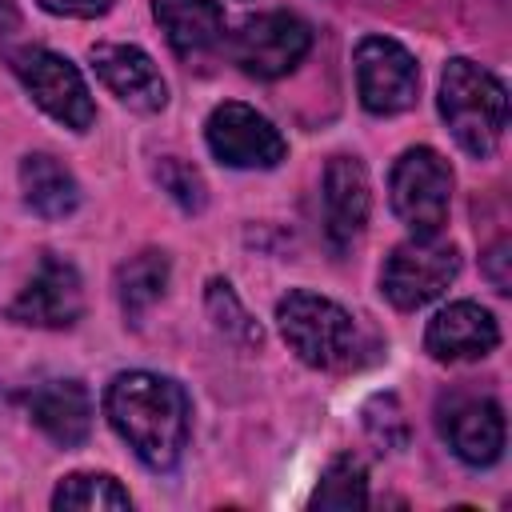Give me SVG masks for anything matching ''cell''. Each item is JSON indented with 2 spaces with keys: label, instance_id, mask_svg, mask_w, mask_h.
<instances>
[{
  "label": "cell",
  "instance_id": "1",
  "mask_svg": "<svg viewBox=\"0 0 512 512\" xmlns=\"http://www.w3.org/2000/svg\"><path fill=\"white\" fill-rule=\"evenodd\" d=\"M104 416L152 472L180 464L192 432V404L176 380L156 372H120L104 392Z\"/></svg>",
  "mask_w": 512,
  "mask_h": 512
},
{
  "label": "cell",
  "instance_id": "11",
  "mask_svg": "<svg viewBox=\"0 0 512 512\" xmlns=\"http://www.w3.org/2000/svg\"><path fill=\"white\" fill-rule=\"evenodd\" d=\"M80 316H84V284L80 272L60 256H44L36 276L8 304V320L28 328H72Z\"/></svg>",
  "mask_w": 512,
  "mask_h": 512
},
{
  "label": "cell",
  "instance_id": "12",
  "mask_svg": "<svg viewBox=\"0 0 512 512\" xmlns=\"http://www.w3.org/2000/svg\"><path fill=\"white\" fill-rule=\"evenodd\" d=\"M92 68H96L100 84L132 112H160L168 104V84H164L160 68L136 44H96Z\"/></svg>",
  "mask_w": 512,
  "mask_h": 512
},
{
  "label": "cell",
  "instance_id": "14",
  "mask_svg": "<svg viewBox=\"0 0 512 512\" xmlns=\"http://www.w3.org/2000/svg\"><path fill=\"white\" fill-rule=\"evenodd\" d=\"M500 344V328L496 316L472 300H456L448 308H440L428 320L424 332V348L432 360L440 364H460V360H480Z\"/></svg>",
  "mask_w": 512,
  "mask_h": 512
},
{
  "label": "cell",
  "instance_id": "24",
  "mask_svg": "<svg viewBox=\"0 0 512 512\" xmlns=\"http://www.w3.org/2000/svg\"><path fill=\"white\" fill-rule=\"evenodd\" d=\"M44 12L52 16H76V20H92V16H104L112 8V0H40Z\"/></svg>",
  "mask_w": 512,
  "mask_h": 512
},
{
  "label": "cell",
  "instance_id": "22",
  "mask_svg": "<svg viewBox=\"0 0 512 512\" xmlns=\"http://www.w3.org/2000/svg\"><path fill=\"white\" fill-rule=\"evenodd\" d=\"M156 180H160V188H164L184 212H200V208L208 204V188H204L200 172H196L188 160H180V156H164V160L156 164Z\"/></svg>",
  "mask_w": 512,
  "mask_h": 512
},
{
  "label": "cell",
  "instance_id": "10",
  "mask_svg": "<svg viewBox=\"0 0 512 512\" xmlns=\"http://www.w3.org/2000/svg\"><path fill=\"white\" fill-rule=\"evenodd\" d=\"M436 424L448 448L472 468H488L504 452V412L492 396L452 392L448 400H440Z\"/></svg>",
  "mask_w": 512,
  "mask_h": 512
},
{
  "label": "cell",
  "instance_id": "9",
  "mask_svg": "<svg viewBox=\"0 0 512 512\" xmlns=\"http://www.w3.org/2000/svg\"><path fill=\"white\" fill-rule=\"evenodd\" d=\"M204 140L212 156L228 168H276L288 156V144L272 128V120L236 100L212 108L204 124Z\"/></svg>",
  "mask_w": 512,
  "mask_h": 512
},
{
  "label": "cell",
  "instance_id": "2",
  "mask_svg": "<svg viewBox=\"0 0 512 512\" xmlns=\"http://www.w3.org/2000/svg\"><path fill=\"white\" fill-rule=\"evenodd\" d=\"M276 324L284 344L320 372H348L364 360V336L336 300L316 296V292H288L276 304Z\"/></svg>",
  "mask_w": 512,
  "mask_h": 512
},
{
  "label": "cell",
  "instance_id": "20",
  "mask_svg": "<svg viewBox=\"0 0 512 512\" xmlns=\"http://www.w3.org/2000/svg\"><path fill=\"white\" fill-rule=\"evenodd\" d=\"M368 504V476H364V464L352 460V456H336L316 492H312V508H336V512H352V508H364Z\"/></svg>",
  "mask_w": 512,
  "mask_h": 512
},
{
  "label": "cell",
  "instance_id": "15",
  "mask_svg": "<svg viewBox=\"0 0 512 512\" xmlns=\"http://www.w3.org/2000/svg\"><path fill=\"white\" fill-rule=\"evenodd\" d=\"M156 24L168 48L184 60L204 68L224 44V8L216 0H152Z\"/></svg>",
  "mask_w": 512,
  "mask_h": 512
},
{
  "label": "cell",
  "instance_id": "6",
  "mask_svg": "<svg viewBox=\"0 0 512 512\" xmlns=\"http://www.w3.org/2000/svg\"><path fill=\"white\" fill-rule=\"evenodd\" d=\"M392 212L412 228V236H432L448 220L452 168L436 148H408L388 176Z\"/></svg>",
  "mask_w": 512,
  "mask_h": 512
},
{
  "label": "cell",
  "instance_id": "16",
  "mask_svg": "<svg viewBox=\"0 0 512 512\" xmlns=\"http://www.w3.org/2000/svg\"><path fill=\"white\" fill-rule=\"evenodd\" d=\"M28 412L36 428L60 448H76L92 432V396L80 380H48L28 392Z\"/></svg>",
  "mask_w": 512,
  "mask_h": 512
},
{
  "label": "cell",
  "instance_id": "7",
  "mask_svg": "<svg viewBox=\"0 0 512 512\" xmlns=\"http://www.w3.org/2000/svg\"><path fill=\"white\" fill-rule=\"evenodd\" d=\"M312 48V32L300 16L292 12H260L248 16L236 36H232V60L256 76V80H276L288 76Z\"/></svg>",
  "mask_w": 512,
  "mask_h": 512
},
{
  "label": "cell",
  "instance_id": "17",
  "mask_svg": "<svg viewBox=\"0 0 512 512\" xmlns=\"http://www.w3.org/2000/svg\"><path fill=\"white\" fill-rule=\"evenodd\" d=\"M20 188H24L28 208L44 220H64L80 204V188L72 172L48 152H32L20 160Z\"/></svg>",
  "mask_w": 512,
  "mask_h": 512
},
{
  "label": "cell",
  "instance_id": "19",
  "mask_svg": "<svg viewBox=\"0 0 512 512\" xmlns=\"http://www.w3.org/2000/svg\"><path fill=\"white\" fill-rule=\"evenodd\" d=\"M52 508H80V512H108V508H132V496L104 472H72L52 492Z\"/></svg>",
  "mask_w": 512,
  "mask_h": 512
},
{
  "label": "cell",
  "instance_id": "8",
  "mask_svg": "<svg viewBox=\"0 0 512 512\" xmlns=\"http://www.w3.org/2000/svg\"><path fill=\"white\" fill-rule=\"evenodd\" d=\"M356 88L372 116H396L416 104L420 68L404 44L388 36H364L356 44Z\"/></svg>",
  "mask_w": 512,
  "mask_h": 512
},
{
  "label": "cell",
  "instance_id": "3",
  "mask_svg": "<svg viewBox=\"0 0 512 512\" xmlns=\"http://www.w3.org/2000/svg\"><path fill=\"white\" fill-rule=\"evenodd\" d=\"M440 116L468 156L488 160L508 128V88L488 68L456 56L440 76Z\"/></svg>",
  "mask_w": 512,
  "mask_h": 512
},
{
  "label": "cell",
  "instance_id": "13",
  "mask_svg": "<svg viewBox=\"0 0 512 512\" xmlns=\"http://www.w3.org/2000/svg\"><path fill=\"white\" fill-rule=\"evenodd\" d=\"M368 172L352 156H332L324 168V236L332 252H348L368 224Z\"/></svg>",
  "mask_w": 512,
  "mask_h": 512
},
{
  "label": "cell",
  "instance_id": "4",
  "mask_svg": "<svg viewBox=\"0 0 512 512\" xmlns=\"http://www.w3.org/2000/svg\"><path fill=\"white\" fill-rule=\"evenodd\" d=\"M460 272V248L444 240L440 232L432 236H412L396 244L380 268V292L392 308L416 312L432 304Z\"/></svg>",
  "mask_w": 512,
  "mask_h": 512
},
{
  "label": "cell",
  "instance_id": "21",
  "mask_svg": "<svg viewBox=\"0 0 512 512\" xmlns=\"http://www.w3.org/2000/svg\"><path fill=\"white\" fill-rule=\"evenodd\" d=\"M208 316H212V324L232 340V344H240V348H256L264 336H260V324L248 316V308L236 300V292H232V284L228 280H212L208 284Z\"/></svg>",
  "mask_w": 512,
  "mask_h": 512
},
{
  "label": "cell",
  "instance_id": "18",
  "mask_svg": "<svg viewBox=\"0 0 512 512\" xmlns=\"http://www.w3.org/2000/svg\"><path fill=\"white\" fill-rule=\"evenodd\" d=\"M168 288V256L148 248L132 260L120 264L116 272V300H120V312L128 316V324H140L144 312L164 296Z\"/></svg>",
  "mask_w": 512,
  "mask_h": 512
},
{
  "label": "cell",
  "instance_id": "5",
  "mask_svg": "<svg viewBox=\"0 0 512 512\" xmlns=\"http://www.w3.org/2000/svg\"><path fill=\"white\" fill-rule=\"evenodd\" d=\"M8 64H12L16 80L24 84V92L52 120H60L72 132H88L92 128L96 104H92V92H88L80 68L68 56H60L52 48H40V44H24V48L8 52Z\"/></svg>",
  "mask_w": 512,
  "mask_h": 512
},
{
  "label": "cell",
  "instance_id": "23",
  "mask_svg": "<svg viewBox=\"0 0 512 512\" xmlns=\"http://www.w3.org/2000/svg\"><path fill=\"white\" fill-rule=\"evenodd\" d=\"M508 240H496L488 252H484V260H480V268H484V276L492 280V288L504 296L508 288H512V276H508Z\"/></svg>",
  "mask_w": 512,
  "mask_h": 512
}]
</instances>
